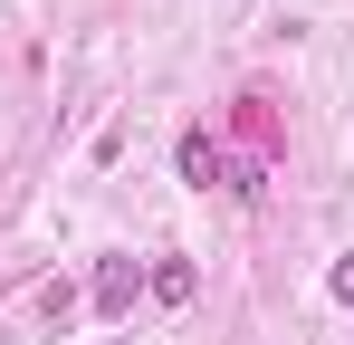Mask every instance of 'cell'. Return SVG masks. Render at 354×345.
I'll use <instances>...</instances> for the list:
<instances>
[{"instance_id": "6da1fadb", "label": "cell", "mask_w": 354, "mask_h": 345, "mask_svg": "<svg viewBox=\"0 0 354 345\" xmlns=\"http://www.w3.org/2000/svg\"><path fill=\"white\" fill-rule=\"evenodd\" d=\"M134 288H144V259H96V317L106 326L134 317Z\"/></svg>"}, {"instance_id": "7a4b0ae2", "label": "cell", "mask_w": 354, "mask_h": 345, "mask_svg": "<svg viewBox=\"0 0 354 345\" xmlns=\"http://www.w3.org/2000/svg\"><path fill=\"white\" fill-rule=\"evenodd\" d=\"M144 288H153V297H163V307H192V297H201V269H192V259H173V249H163V259H153V269H144Z\"/></svg>"}, {"instance_id": "3957f363", "label": "cell", "mask_w": 354, "mask_h": 345, "mask_svg": "<svg viewBox=\"0 0 354 345\" xmlns=\"http://www.w3.org/2000/svg\"><path fill=\"white\" fill-rule=\"evenodd\" d=\"M182 182H192V192H211V182H230V163H221V144H211L201 125L182 134Z\"/></svg>"}, {"instance_id": "277c9868", "label": "cell", "mask_w": 354, "mask_h": 345, "mask_svg": "<svg viewBox=\"0 0 354 345\" xmlns=\"http://www.w3.org/2000/svg\"><path fill=\"white\" fill-rule=\"evenodd\" d=\"M239 125H249L259 144H278V115H268V96H239Z\"/></svg>"}, {"instance_id": "5b68a950", "label": "cell", "mask_w": 354, "mask_h": 345, "mask_svg": "<svg viewBox=\"0 0 354 345\" xmlns=\"http://www.w3.org/2000/svg\"><path fill=\"white\" fill-rule=\"evenodd\" d=\"M326 288H335V297L354 307V259H335V278H326Z\"/></svg>"}]
</instances>
